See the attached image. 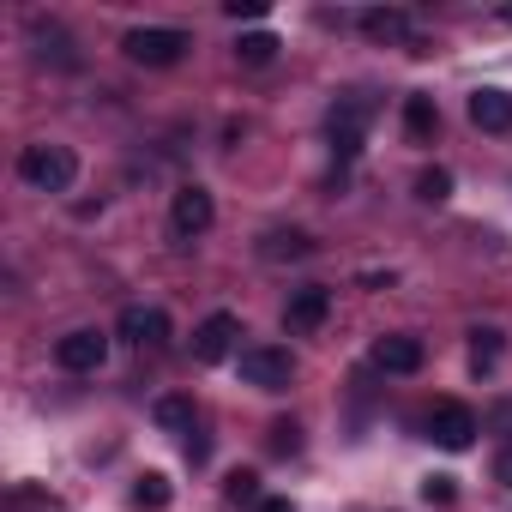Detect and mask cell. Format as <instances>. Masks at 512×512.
Instances as JSON below:
<instances>
[{"instance_id":"6da1fadb","label":"cell","mask_w":512,"mask_h":512,"mask_svg":"<svg viewBox=\"0 0 512 512\" xmlns=\"http://www.w3.org/2000/svg\"><path fill=\"white\" fill-rule=\"evenodd\" d=\"M73 175H79V157L67 145H25L19 151V181L37 193H67Z\"/></svg>"},{"instance_id":"7a4b0ae2","label":"cell","mask_w":512,"mask_h":512,"mask_svg":"<svg viewBox=\"0 0 512 512\" xmlns=\"http://www.w3.org/2000/svg\"><path fill=\"white\" fill-rule=\"evenodd\" d=\"M187 49H193V43H187V31H175V25H139V31L121 37V55H127L133 67H175Z\"/></svg>"},{"instance_id":"3957f363","label":"cell","mask_w":512,"mask_h":512,"mask_svg":"<svg viewBox=\"0 0 512 512\" xmlns=\"http://www.w3.org/2000/svg\"><path fill=\"white\" fill-rule=\"evenodd\" d=\"M368 115H374V103H368L362 91H350V97H338V103H332V115H326V133H332V151H338L344 163H350V157L362 151Z\"/></svg>"},{"instance_id":"277c9868","label":"cell","mask_w":512,"mask_h":512,"mask_svg":"<svg viewBox=\"0 0 512 512\" xmlns=\"http://www.w3.org/2000/svg\"><path fill=\"white\" fill-rule=\"evenodd\" d=\"M290 374H296V362H290V350H278V344H247V350H241V380H247V386L284 392Z\"/></svg>"},{"instance_id":"5b68a950","label":"cell","mask_w":512,"mask_h":512,"mask_svg":"<svg viewBox=\"0 0 512 512\" xmlns=\"http://www.w3.org/2000/svg\"><path fill=\"white\" fill-rule=\"evenodd\" d=\"M55 362H61L67 374H97V368L109 362V332H97V326L67 332V338L55 344Z\"/></svg>"},{"instance_id":"8992f818","label":"cell","mask_w":512,"mask_h":512,"mask_svg":"<svg viewBox=\"0 0 512 512\" xmlns=\"http://www.w3.org/2000/svg\"><path fill=\"white\" fill-rule=\"evenodd\" d=\"M428 440L446 446V452H464V446L476 440V410H470V404H452V398L434 404V410H428Z\"/></svg>"},{"instance_id":"52a82bcc","label":"cell","mask_w":512,"mask_h":512,"mask_svg":"<svg viewBox=\"0 0 512 512\" xmlns=\"http://www.w3.org/2000/svg\"><path fill=\"white\" fill-rule=\"evenodd\" d=\"M211 217H217V205H211V193L193 181V187H181L175 193V205H169V229L181 235V241H199L205 229H211Z\"/></svg>"},{"instance_id":"ba28073f","label":"cell","mask_w":512,"mask_h":512,"mask_svg":"<svg viewBox=\"0 0 512 512\" xmlns=\"http://www.w3.org/2000/svg\"><path fill=\"white\" fill-rule=\"evenodd\" d=\"M326 314H332V290L308 284V290H296V296H290L284 326H290V332H320V326H326Z\"/></svg>"},{"instance_id":"9c48e42d","label":"cell","mask_w":512,"mask_h":512,"mask_svg":"<svg viewBox=\"0 0 512 512\" xmlns=\"http://www.w3.org/2000/svg\"><path fill=\"white\" fill-rule=\"evenodd\" d=\"M115 332H121L127 344H163V338H169V314H163V308H145V302H133V308H121Z\"/></svg>"},{"instance_id":"30bf717a","label":"cell","mask_w":512,"mask_h":512,"mask_svg":"<svg viewBox=\"0 0 512 512\" xmlns=\"http://www.w3.org/2000/svg\"><path fill=\"white\" fill-rule=\"evenodd\" d=\"M235 332H241L235 314H205L199 332H193V356H199V362H223V356L235 350Z\"/></svg>"},{"instance_id":"8fae6325","label":"cell","mask_w":512,"mask_h":512,"mask_svg":"<svg viewBox=\"0 0 512 512\" xmlns=\"http://www.w3.org/2000/svg\"><path fill=\"white\" fill-rule=\"evenodd\" d=\"M422 338H410V332H392V338H380L374 344V368H386V374H416L422 368Z\"/></svg>"},{"instance_id":"7c38bea8","label":"cell","mask_w":512,"mask_h":512,"mask_svg":"<svg viewBox=\"0 0 512 512\" xmlns=\"http://www.w3.org/2000/svg\"><path fill=\"white\" fill-rule=\"evenodd\" d=\"M470 121L482 133H512V97L506 91H476L470 97Z\"/></svg>"},{"instance_id":"4fadbf2b","label":"cell","mask_w":512,"mask_h":512,"mask_svg":"<svg viewBox=\"0 0 512 512\" xmlns=\"http://www.w3.org/2000/svg\"><path fill=\"white\" fill-rule=\"evenodd\" d=\"M362 31H368L374 43H410V13H398V7H374V13H362Z\"/></svg>"},{"instance_id":"5bb4252c","label":"cell","mask_w":512,"mask_h":512,"mask_svg":"<svg viewBox=\"0 0 512 512\" xmlns=\"http://www.w3.org/2000/svg\"><path fill=\"white\" fill-rule=\"evenodd\" d=\"M404 133H410L416 145H428V139L440 133V109H434V97H404Z\"/></svg>"},{"instance_id":"9a60e30c","label":"cell","mask_w":512,"mask_h":512,"mask_svg":"<svg viewBox=\"0 0 512 512\" xmlns=\"http://www.w3.org/2000/svg\"><path fill=\"white\" fill-rule=\"evenodd\" d=\"M151 416H157V428H169V434H199V416H193V404L187 398H157L151 404Z\"/></svg>"},{"instance_id":"2e32d148","label":"cell","mask_w":512,"mask_h":512,"mask_svg":"<svg viewBox=\"0 0 512 512\" xmlns=\"http://www.w3.org/2000/svg\"><path fill=\"white\" fill-rule=\"evenodd\" d=\"M260 253H266V260H308L314 241H308L302 229H272V235L260 241Z\"/></svg>"},{"instance_id":"e0dca14e","label":"cell","mask_w":512,"mask_h":512,"mask_svg":"<svg viewBox=\"0 0 512 512\" xmlns=\"http://www.w3.org/2000/svg\"><path fill=\"white\" fill-rule=\"evenodd\" d=\"M272 55H278V37L272 31H253V37L235 43V61L241 67H272Z\"/></svg>"},{"instance_id":"ac0fdd59","label":"cell","mask_w":512,"mask_h":512,"mask_svg":"<svg viewBox=\"0 0 512 512\" xmlns=\"http://www.w3.org/2000/svg\"><path fill=\"white\" fill-rule=\"evenodd\" d=\"M37 43H43V49H37L43 61H55V67H79V55H73V43H67L61 25H37Z\"/></svg>"},{"instance_id":"d6986e66","label":"cell","mask_w":512,"mask_h":512,"mask_svg":"<svg viewBox=\"0 0 512 512\" xmlns=\"http://www.w3.org/2000/svg\"><path fill=\"white\" fill-rule=\"evenodd\" d=\"M500 338H506L500 326H476V332H470V362H476V368H494V362H500Z\"/></svg>"},{"instance_id":"ffe728a7","label":"cell","mask_w":512,"mask_h":512,"mask_svg":"<svg viewBox=\"0 0 512 512\" xmlns=\"http://www.w3.org/2000/svg\"><path fill=\"white\" fill-rule=\"evenodd\" d=\"M416 199H422V205H446V199H452V175H446V169H422V175H416Z\"/></svg>"},{"instance_id":"44dd1931","label":"cell","mask_w":512,"mask_h":512,"mask_svg":"<svg viewBox=\"0 0 512 512\" xmlns=\"http://www.w3.org/2000/svg\"><path fill=\"white\" fill-rule=\"evenodd\" d=\"M133 506H145V512H157V506H169V476H139V488H133Z\"/></svg>"},{"instance_id":"7402d4cb","label":"cell","mask_w":512,"mask_h":512,"mask_svg":"<svg viewBox=\"0 0 512 512\" xmlns=\"http://www.w3.org/2000/svg\"><path fill=\"white\" fill-rule=\"evenodd\" d=\"M229 500H235V506H260V476H253V470H235V476H229Z\"/></svg>"},{"instance_id":"603a6c76","label":"cell","mask_w":512,"mask_h":512,"mask_svg":"<svg viewBox=\"0 0 512 512\" xmlns=\"http://www.w3.org/2000/svg\"><path fill=\"white\" fill-rule=\"evenodd\" d=\"M272 452H278V458L302 452V428H296V422H272Z\"/></svg>"},{"instance_id":"cb8c5ba5","label":"cell","mask_w":512,"mask_h":512,"mask_svg":"<svg viewBox=\"0 0 512 512\" xmlns=\"http://www.w3.org/2000/svg\"><path fill=\"white\" fill-rule=\"evenodd\" d=\"M422 500H434V506H452V476H428V482H422Z\"/></svg>"},{"instance_id":"d4e9b609","label":"cell","mask_w":512,"mask_h":512,"mask_svg":"<svg viewBox=\"0 0 512 512\" xmlns=\"http://www.w3.org/2000/svg\"><path fill=\"white\" fill-rule=\"evenodd\" d=\"M229 19H266V0H229Z\"/></svg>"},{"instance_id":"484cf974","label":"cell","mask_w":512,"mask_h":512,"mask_svg":"<svg viewBox=\"0 0 512 512\" xmlns=\"http://www.w3.org/2000/svg\"><path fill=\"white\" fill-rule=\"evenodd\" d=\"M494 476L512 488V446H500V452H494Z\"/></svg>"},{"instance_id":"4316f807","label":"cell","mask_w":512,"mask_h":512,"mask_svg":"<svg viewBox=\"0 0 512 512\" xmlns=\"http://www.w3.org/2000/svg\"><path fill=\"white\" fill-rule=\"evenodd\" d=\"M260 512H296L290 500H260Z\"/></svg>"},{"instance_id":"83f0119b","label":"cell","mask_w":512,"mask_h":512,"mask_svg":"<svg viewBox=\"0 0 512 512\" xmlns=\"http://www.w3.org/2000/svg\"><path fill=\"white\" fill-rule=\"evenodd\" d=\"M506 25H512V7H506Z\"/></svg>"}]
</instances>
